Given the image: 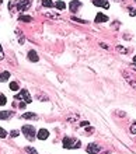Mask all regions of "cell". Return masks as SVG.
Segmentation results:
<instances>
[{
    "label": "cell",
    "instance_id": "6da1fadb",
    "mask_svg": "<svg viewBox=\"0 0 136 154\" xmlns=\"http://www.w3.org/2000/svg\"><path fill=\"white\" fill-rule=\"evenodd\" d=\"M23 133H24V136H25L30 142H32L34 139L37 137V132H35V128L32 126V125H24L23 126Z\"/></svg>",
    "mask_w": 136,
    "mask_h": 154
},
{
    "label": "cell",
    "instance_id": "7a4b0ae2",
    "mask_svg": "<svg viewBox=\"0 0 136 154\" xmlns=\"http://www.w3.org/2000/svg\"><path fill=\"white\" fill-rule=\"evenodd\" d=\"M81 146L80 140H74L72 137H65L63 139V147L65 149H79Z\"/></svg>",
    "mask_w": 136,
    "mask_h": 154
},
{
    "label": "cell",
    "instance_id": "3957f363",
    "mask_svg": "<svg viewBox=\"0 0 136 154\" xmlns=\"http://www.w3.org/2000/svg\"><path fill=\"white\" fill-rule=\"evenodd\" d=\"M16 100H25V104L32 102V98H31V95H30L28 90H21L20 94H17L16 95Z\"/></svg>",
    "mask_w": 136,
    "mask_h": 154
},
{
    "label": "cell",
    "instance_id": "277c9868",
    "mask_svg": "<svg viewBox=\"0 0 136 154\" xmlns=\"http://www.w3.org/2000/svg\"><path fill=\"white\" fill-rule=\"evenodd\" d=\"M100 151H101V146H98L95 143H90L89 147H87V153L90 154H98Z\"/></svg>",
    "mask_w": 136,
    "mask_h": 154
},
{
    "label": "cell",
    "instance_id": "5b68a950",
    "mask_svg": "<svg viewBox=\"0 0 136 154\" xmlns=\"http://www.w3.org/2000/svg\"><path fill=\"white\" fill-rule=\"evenodd\" d=\"M81 7V3H80V0H72L70 3H69V10L70 11H77V9Z\"/></svg>",
    "mask_w": 136,
    "mask_h": 154
},
{
    "label": "cell",
    "instance_id": "8992f818",
    "mask_svg": "<svg viewBox=\"0 0 136 154\" xmlns=\"http://www.w3.org/2000/svg\"><path fill=\"white\" fill-rule=\"evenodd\" d=\"M37 137L39 139V140H47V139L49 137V132H48L47 129H39L37 133Z\"/></svg>",
    "mask_w": 136,
    "mask_h": 154
},
{
    "label": "cell",
    "instance_id": "52a82bcc",
    "mask_svg": "<svg viewBox=\"0 0 136 154\" xmlns=\"http://www.w3.org/2000/svg\"><path fill=\"white\" fill-rule=\"evenodd\" d=\"M30 4H31V1H30V0H21L20 3H18V11H25V10H28Z\"/></svg>",
    "mask_w": 136,
    "mask_h": 154
},
{
    "label": "cell",
    "instance_id": "ba28073f",
    "mask_svg": "<svg viewBox=\"0 0 136 154\" xmlns=\"http://www.w3.org/2000/svg\"><path fill=\"white\" fill-rule=\"evenodd\" d=\"M93 4L97 6V7H104V9H108L110 7L108 0H93Z\"/></svg>",
    "mask_w": 136,
    "mask_h": 154
},
{
    "label": "cell",
    "instance_id": "9c48e42d",
    "mask_svg": "<svg viewBox=\"0 0 136 154\" xmlns=\"http://www.w3.org/2000/svg\"><path fill=\"white\" fill-rule=\"evenodd\" d=\"M108 21V17L105 16V14H103V13H98L97 16H95V20H94V22H107Z\"/></svg>",
    "mask_w": 136,
    "mask_h": 154
},
{
    "label": "cell",
    "instance_id": "30bf717a",
    "mask_svg": "<svg viewBox=\"0 0 136 154\" xmlns=\"http://www.w3.org/2000/svg\"><path fill=\"white\" fill-rule=\"evenodd\" d=\"M28 59H30L31 62H38V60H39L38 53L35 52V51H30V52H28Z\"/></svg>",
    "mask_w": 136,
    "mask_h": 154
},
{
    "label": "cell",
    "instance_id": "8fae6325",
    "mask_svg": "<svg viewBox=\"0 0 136 154\" xmlns=\"http://www.w3.org/2000/svg\"><path fill=\"white\" fill-rule=\"evenodd\" d=\"M21 118L23 119H37V115H35V112H25L21 115Z\"/></svg>",
    "mask_w": 136,
    "mask_h": 154
},
{
    "label": "cell",
    "instance_id": "7c38bea8",
    "mask_svg": "<svg viewBox=\"0 0 136 154\" xmlns=\"http://www.w3.org/2000/svg\"><path fill=\"white\" fill-rule=\"evenodd\" d=\"M9 79H10V72H3V73L0 74V81H1V83H6Z\"/></svg>",
    "mask_w": 136,
    "mask_h": 154
},
{
    "label": "cell",
    "instance_id": "4fadbf2b",
    "mask_svg": "<svg viewBox=\"0 0 136 154\" xmlns=\"http://www.w3.org/2000/svg\"><path fill=\"white\" fill-rule=\"evenodd\" d=\"M11 115H13V112L10 111H1L0 112V119H9V118H11Z\"/></svg>",
    "mask_w": 136,
    "mask_h": 154
},
{
    "label": "cell",
    "instance_id": "5bb4252c",
    "mask_svg": "<svg viewBox=\"0 0 136 154\" xmlns=\"http://www.w3.org/2000/svg\"><path fill=\"white\" fill-rule=\"evenodd\" d=\"M55 7H56L58 10H65V9H66V3L59 0V1H56V3H55Z\"/></svg>",
    "mask_w": 136,
    "mask_h": 154
},
{
    "label": "cell",
    "instance_id": "9a60e30c",
    "mask_svg": "<svg viewBox=\"0 0 136 154\" xmlns=\"http://www.w3.org/2000/svg\"><path fill=\"white\" fill-rule=\"evenodd\" d=\"M42 4L45 6V7H49V9L51 7H55V3H52L51 0H42Z\"/></svg>",
    "mask_w": 136,
    "mask_h": 154
},
{
    "label": "cell",
    "instance_id": "2e32d148",
    "mask_svg": "<svg viewBox=\"0 0 136 154\" xmlns=\"http://www.w3.org/2000/svg\"><path fill=\"white\" fill-rule=\"evenodd\" d=\"M18 20H20V21H25V22H31L32 21V17H30V16H20Z\"/></svg>",
    "mask_w": 136,
    "mask_h": 154
},
{
    "label": "cell",
    "instance_id": "e0dca14e",
    "mask_svg": "<svg viewBox=\"0 0 136 154\" xmlns=\"http://www.w3.org/2000/svg\"><path fill=\"white\" fill-rule=\"evenodd\" d=\"M25 153H28V154H38V151L35 149H34V147H25Z\"/></svg>",
    "mask_w": 136,
    "mask_h": 154
},
{
    "label": "cell",
    "instance_id": "ac0fdd59",
    "mask_svg": "<svg viewBox=\"0 0 136 154\" xmlns=\"http://www.w3.org/2000/svg\"><path fill=\"white\" fill-rule=\"evenodd\" d=\"M10 90H13V91L20 90V87H18V84H17L16 81H13V83H10Z\"/></svg>",
    "mask_w": 136,
    "mask_h": 154
},
{
    "label": "cell",
    "instance_id": "d6986e66",
    "mask_svg": "<svg viewBox=\"0 0 136 154\" xmlns=\"http://www.w3.org/2000/svg\"><path fill=\"white\" fill-rule=\"evenodd\" d=\"M7 102V98H6L4 94H0V105H6Z\"/></svg>",
    "mask_w": 136,
    "mask_h": 154
},
{
    "label": "cell",
    "instance_id": "ffe728a7",
    "mask_svg": "<svg viewBox=\"0 0 136 154\" xmlns=\"http://www.w3.org/2000/svg\"><path fill=\"white\" fill-rule=\"evenodd\" d=\"M6 136H7V132H6V130H4L3 128H0V137H1V139H4Z\"/></svg>",
    "mask_w": 136,
    "mask_h": 154
},
{
    "label": "cell",
    "instance_id": "44dd1931",
    "mask_svg": "<svg viewBox=\"0 0 136 154\" xmlns=\"http://www.w3.org/2000/svg\"><path fill=\"white\" fill-rule=\"evenodd\" d=\"M131 133H132V134H136V122L132 123V126H131Z\"/></svg>",
    "mask_w": 136,
    "mask_h": 154
},
{
    "label": "cell",
    "instance_id": "7402d4cb",
    "mask_svg": "<svg viewBox=\"0 0 136 154\" xmlns=\"http://www.w3.org/2000/svg\"><path fill=\"white\" fill-rule=\"evenodd\" d=\"M11 137H17V136H18V134H20V132H18V130H11Z\"/></svg>",
    "mask_w": 136,
    "mask_h": 154
},
{
    "label": "cell",
    "instance_id": "603a6c76",
    "mask_svg": "<svg viewBox=\"0 0 136 154\" xmlns=\"http://www.w3.org/2000/svg\"><path fill=\"white\" fill-rule=\"evenodd\" d=\"M129 11H131V13H129V16H131V17H135L136 16V9H131Z\"/></svg>",
    "mask_w": 136,
    "mask_h": 154
},
{
    "label": "cell",
    "instance_id": "cb8c5ba5",
    "mask_svg": "<svg viewBox=\"0 0 136 154\" xmlns=\"http://www.w3.org/2000/svg\"><path fill=\"white\" fill-rule=\"evenodd\" d=\"M73 20L74 21H77V22H81V24H86L87 21H84V20H80V18H76V17H73Z\"/></svg>",
    "mask_w": 136,
    "mask_h": 154
},
{
    "label": "cell",
    "instance_id": "d4e9b609",
    "mask_svg": "<svg viewBox=\"0 0 136 154\" xmlns=\"http://www.w3.org/2000/svg\"><path fill=\"white\" fill-rule=\"evenodd\" d=\"M79 125H80V126H89V122H87V121H83V122H80Z\"/></svg>",
    "mask_w": 136,
    "mask_h": 154
},
{
    "label": "cell",
    "instance_id": "484cf974",
    "mask_svg": "<svg viewBox=\"0 0 136 154\" xmlns=\"http://www.w3.org/2000/svg\"><path fill=\"white\" fill-rule=\"evenodd\" d=\"M4 58V53H3V49H1V46H0V60Z\"/></svg>",
    "mask_w": 136,
    "mask_h": 154
},
{
    "label": "cell",
    "instance_id": "4316f807",
    "mask_svg": "<svg viewBox=\"0 0 136 154\" xmlns=\"http://www.w3.org/2000/svg\"><path fill=\"white\" fill-rule=\"evenodd\" d=\"M131 67H132V69H133V70H135V72H136V64H132Z\"/></svg>",
    "mask_w": 136,
    "mask_h": 154
},
{
    "label": "cell",
    "instance_id": "83f0119b",
    "mask_svg": "<svg viewBox=\"0 0 136 154\" xmlns=\"http://www.w3.org/2000/svg\"><path fill=\"white\" fill-rule=\"evenodd\" d=\"M1 3H3V0H0V4H1Z\"/></svg>",
    "mask_w": 136,
    "mask_h": 154
},
{
    "label": "cell",
    "instance_id": "f1b7e54d",
    "mask_svg": "<svg viewBox=\"0 0 136 154\" xmlns=\"http://www.w3.org/2000/svg\"><path fill=\"white\" fill-rule=\"evenodd\" d=\"M135 1H136V0H135Z\"/></svg>",
    "mask_w": 136,
    "mask_h": 154
}]
</instances>
